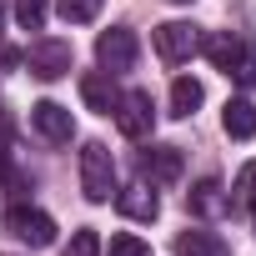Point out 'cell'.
<instances>
[{"instance_id": "1", "label": "cell", "mask_w": 256, "mask_h": 256, "mask_svg": "<svg viewBox=\"0 0 256 256\" xmlns=\"http://www.w3.org/2000/svg\"><path fill=\"white\" fill-rule=\"evenodd\" d=\"M80 191L96 206L116 196V156L106 151V141H86L80 146Z\"/></svg>"}, {"instance_id": "2", "label": "cell", "mask_w": 256, "mask_h": 256, "mask_svg": "<svg viewBox=\"0 0 256 256\" xmlns=\"http://www.w3.org/2000/svg\"><path fill=\"white\" fill-rule=\"evenodd\" d=\"M116 126H120V136L126 141H146L156 131V106H151V90H126L116 100Z\"/></svg>"}, {"instance_id": "3", "label": "cell", "mask_w": 256, "mask_h": 256, "mask_svg": "<svg viewBox=\"0 0 256 256\" xmlns=\"http://www.w3.org/2000/svg\"><path fill=\"white\" fill-rule=\"evenodd\" d=\"M136 56H141V46H136V30L110 26V30H100V36H96V60H100V70H106V76L131 70V66H136Z\"/></svg>"}, {"instance_id": "4", "label": "cell", "mask_w": 256, "mask_h": 256, "mask_svg": "<svg viewBox=\"0 0 256 256\" xmlns=\"http://www.w3.org/2000/svg\"><path fill=\"white\" fill-rule=\"evenodd\" d=\"M151 40H156V56H161L166 66H181V60H191V56L201 50V30H196L191 20H166V26L151 30Z\"/></svg>"}, {"instance_id": "5", "label": "cell", "mask_w": 256, "mask_h": 256, "mask_svg": "<svg viewBox=\"0 0 256 256\" xmlns=\"http://www.w3.org/2000/svg\"><path fill=\"white\" fill-rule=\"evenodd\" d=\"M26 66H30V76L36 80H60V76H70V66H76V56H70V40H36L30 46V56H26Z\"/></svg>"}, {"instance_id": "6", "label": "cell", "mask_w": 256, "mask_h": 256, "mask_svg": "<svg viewBox=\"0 0 256 256\" xmlns=\"http://www.w3.org/2000/svg\"><path fill=\"white\" fill-rule=\"evenodd\" d=\"M6 231L26 246H50L56 241V221L40 211V206H10L6 211Z\"/></svg>"}, {"instance_id": "7", "label": "cell", "mask_w": 256, "mask_h": 256, "mask_svg": "<svg viewBox=\"0 0 256 256\" xmlns=\"http://www.w3.org/2000/svg\"><path fill=\"white\" fill-rule=\"evenodd\" d=\"M116 206L131 216V221H156L161 216V196L151 181H131V186H116Z\"/></svg>"}, {"instance_id": "8", "label": "cell", "mask_w": 256, "mask_h": 256, "mask_svg": "<svg viewBox=\"0 0 256 256\" xmlns=\"http://www.w3.org/2000/svg\"><path fill=\"white\" fill-rule=\"evenodd\" d=\"M30 126L46 136V141H56V146H66L70 136H76V120H70V110L66 106H56V100H40V106H30Z\"/></svg>"}, {"instance_id": "9", "label": "cell", "mask_w": 256, "mask_h": 256, "mask_svg": "<svg viewBox=\"0 0 256 256\" xmlns=\"http://www.w3.org/2000/svg\"><path fill=\"white\" fill-rule=\"evenodd\" d=\"M176 176H181V151H176V146H146V151H141V181L171 186Z\"/></svg>"}, {"instance_id": "10", "label": "cell", "mask_w": 256, "mask_h": 256, "mask_svg": "<svg viewBox=\"0 0 256 256\" xmlns=\"http://www.w3.org/2000/svg\"><path fill=\"white\" fill-rule=\"evenodd\" d=\"M80 100H86L90 110L110 116V110H116V100H120V90H116V76H106V70H96V76H80Z\"/></svg>"}, {"instance_id": "11", "label": "cell", "mask_w": 256, "mask_h": 256, "mask_svg": "<svg viewBox=\"0 0 256 256\" xmlns=\"http://www.w3.org/2000/svg\"><path fill=\"white\" fill-rule=\"evenodd\" d=\"M176 256H231V251H226V241H221L216 231L186 226V231L176 236Z\"/></svg>"}, {"instance_id": "12", "label": "cell", "mask_w": 256, "mask_h": 256, "mask_svg": "<svg viewBox=\"0 0 256 256\" xmlns=\"http://www.w3.org/2000/svg\"><path fill=\"white\" fill-rule=\"evenodd\" d=\"M221 126H226V136H231V141H251V136H256V106H251L246 96L226 100V116H221Z\"/></svg>"}, {"instance_id": "13", "label": "cell", "mask_w": 256, "mask_h": 256, "mask_svg": "<svg viewBox=\"0 0 256 256\" xmlns=\"http://www.w3.org/2000/svg\"><path fill=\"white\" fill-rule=\"evenodd\" d=\"M201 50H206V60H211L216 70L231 76V66H236V56H241V40H236L231 30H216V36H201Z\"/></svg>"}, {"instance_id": "14", "label": "cell", "mask_w": 256, "mask_h": 256, "mask_svg": "<svg viewBox=\"0 0 256 256\" xmlns=\"http://www.w3.org/2000/svg\"><path fill=\"white\" fill-rule=\"evenodd\" d=\"M206 100V90H201V80H191V76H176L171 80V116H196V106Z\"/></svg>"}, {"instance_id": "15", "label": "cell", "mask_w": 256, "mask_h": 256, "mask_svg": "<svg viewBox=\"0 0 256 256\" xmlns=\"http://www.w3.org/2000/svg\"><path fill=\"white\" fill-rule=\"evenodd\" d=\"M186 201H191V211H201V216H221V211L231 206V196H226V191H221V181H211V176H206Z\"/></svg>"}, {"instance_id": "16", "label": "cell", "mask_w": 256, "mask_h": 256, "mask_svg": "<svg viewBox=\"0 0 256 256\" xmlns=\"http://www.w3.org/2000/svg\"><path fill=\"white\" fill-rule=\"evenodd\" d=\"M100 6H106V0H60L56 10H60V20H66V26H86V20H96V16H100Z\"/></svg>"}, {"instance_id": "17", "label": "cell", "mask_w": 256, "mask_h": 256, "mask_svg": "<svg viewBox=\"0 0 256 256\" xmlns=\"http://www.w3.org/2000/svg\"><path fill=\"white\" fill-rule=\"evenodd\" d=\"M50 16V0H16V26L20 30H40Z\"/></svg>"}, {"instance_id": "18", "label": "cell", "mask_w": 256, "mask_h": 256, "mask_svg": "<svg viewBox=\"0 0 256 256\" xmlns=\"http://www.w3.org/2000/svg\"><path fill=\"white\" fill-rule=\"evenodd\" d=\"M231 206H256V161L241 166V176L231 186Z\"/></svg>"}, {"instance_id": "19", "label": "cell", "mask_w": 256, "mask_h": 256, "mask_svg": "<svg viewBox=\"0 0 256 256\" xmlns=\"http://www.w3.org/2000/svg\"><path fill=\"white\" fill-rule=\"evenodd\" d=\"M231 76H236V86H241V90H256V46H241V56H236Z\"/></svg>"}, {"instance_id": "20", "label": "cell", "mask_w": 256, "mask_h": 256, "mask_svg": "<svg viewBox=\"0 0 256 256\" xmlns=\"http://www.w3.org/2000/svg\"><path fill=\"white\" fill-rule=\"evenodd\" d=\"M106 256H151V246L141 236H131V231H116L110 246H106Z\"/></svg>"}, {"instance_id": "21", "label": "cell", "mask_w": 256, "mask_h": 256, "mask_svg": "<svg viewBox=\"0 0 256 256\" xmlns=\"http://www.w3.org/2000/svg\"><path fill=\"white\" fill-rule=\"evenodd\" d=\"M60 256H100V236H96V231H76Z\"/></svg>"}, {"instance_id": "22", "label": "cell", "mask_w": 256, "mask_h": 256, "mask_svg": "<svg viewBox=\"0 0 256 256\" xmlns=\"http://www.w3.org/2000/svg\"><path fill=\"white\" fill-rule=\"evenodd\" d=\"M0 181H10V156L0 151Z\"/></svg>"}, {"instance_id": "23", "label": "cell", "mask_w": 256, "mask_h": 256, "mask_svg": "<svg viewBox=\"0 0 256 256\" xmlns=\"http://www.w3.org/2000/svg\"><path fill=\"white\" fill-rule=\"evenodd\" d=\"M171 6H191V0H171Z\"/></svg>"}, {"instance_id": "24", "label": "cell", "mask_w": 256, "mask_h": 256, "mask_svg": "<svg viewBox=\"0 0 256 256\" xmlns=\"http://www.w3.org/2000/svg\"><path fill=\"white\" fill-rule=\"evenodd\" d=\"M0 16H6V0H0Z\"/></svg>"}, {"instance_id": "25", "label": "cell", "mask_w": 256, "mask_h": 256, "mask_svg": "<svg viewBox=\"0 0 256 256\" xmlns=\"http://www.w3.org/2000/svg\"><path fill=\"white\" fill-rule=\"evenodd\" d=\"M251 221H256V206H251Z\"/></svg>"}]
</instances>
